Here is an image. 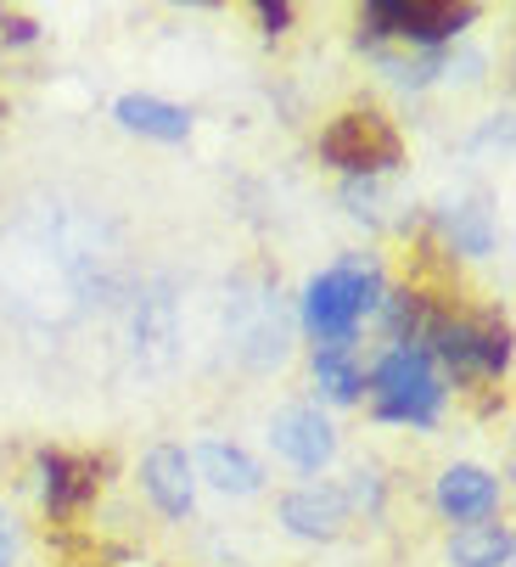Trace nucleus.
Segmentation results:
<instances>
[{"label":"nucleus","instance_id":"f257e3e1","mask_svg":"<svg viewBox=\"0 0 516 567\" xmlns=\"http://www.w3.org/2000/svg\"><path fill=\"white\" fill-rule=\"evenodd\" d=\"M382 270L376 259L365 254H349L342 265L320 270L309 287H303V327L320 349H349L354 332H360V320L382 303Z\"/></svg>","mask_w":516,"mask_h":567},{"label":"nucleus","instance_id":"f03ea898","mask_svg":"<svg viewBox=\"0 0 516 567\" xmlns=\"http://www.w3.org/2000/svg\"><path fill=\"white\" fill-rule=\"evenodd\" d=\"M371 393H376V416L404 422V427H433L444 411V382H438L433 360H426V349L382 354V365L371 371Z\"/></svg>","mask_w":516,"mask_h":567},{"label":"nucleus","instance_id":"7ed1b4c3","mask_svg":"<svg viewBox=\"0 0 516 567\" xmlns=\"http://www.w3.org/2000/svg\"><path fill=\"white\" fill-rule=\"evenodd\" d=\"M230 338H236V354L252 365V371H270L287 360V343H292V315L281 309V292L270 281H241L230 309Z\"/></svg>","mask_w":516,"mask_h":567},{"label":"nucleus","instance_id":"20e7f679","mask_svg":"<svg viewBox=\"0 0 516 567\" xmlns=\"http://www.w3.org/2000/svg\"><path fill=\"white\" fill-rule=\"evenodd\" d=\"M320 152L331 157L337 169H349V175H382L388 164H399V141L382 118H365V113H349V118H337L320 141Z\"/></svg>","mask_w":516,"mask_h":567},{"label":"nucleus","instance_id":"39448f33","mask_svg":"<svg viewBox=\"0 0 516 567\" xmlns=\"http://www.w3.org/2000/svg\"><path fill=\"white\" fill-rule=\"evenodd\" d=\"M365 23H371V34H388V40L438 45L472 23V7H421V0L415 7H399V0H376V7H365Z\"/></svg>","mask_w":516,"mask_h":567},{"label":"nucleus","instance_id":"423d86ee","mask_svg":"<svg viewBox=\"0 0 516 567\" xmlns=\"http://www.w3.org/2000/svg\"><path fill=\"white\" fill-rule=\"evenodd\" d=\"M270 444L298 472H320L337 455V427L314 411V404H287V411H276V422H270Z\"/></svg>","mask_w":516,"mask_h":567},{"label":"nucleus","instance_id":"0eeeda50","mask_svg":"<svg viewBox=\"0 0 516 567\" xmlns=\"http://www.w3.org/2000/svg\"><path fill=\"white\" fill-rule=\"evenodd\" d=\"M141 483L163 517H186L197 506V472H192V455L175 450V444H157L146 461H141Z\"/></svg>","mask_w":516,"mask_h":567},{"label":"nucleus","instance_id":"6e6552de","mask_svg":"<svg viewBox=\"0 0 516 567\" xmlns=\"http://www.w3.org/2000/svg\"><path fill=\"white\" fill-rule=\"evenodd\" d=\"M281 523L298 539H337L342 523H349V501H342V489H331V483H303V489H292L281 501Z\"/></svg>","mask_w":516,"mask_h":567},{"label":"nucleus","instance_id":"1a4fd4ad","mask_svg":"<svg viewBox=\"0 0 516 567\" xmlns=\"http://www.w3.org/2000/svg\"><path fill=\"white\" fill-rule=\"evenodd\" d=\"M438 512L444 517H455V523H483L494 506H499V483H494V472H483V466H444V477H438Z\"/></svg>","mask_w":516,"mask_h":567},{"label":"nucleus","instance_id":"9d476101","mask_svg":"<svg viewBox=\"0 0 516 567\" xmlns=\"http://www.w3.org/2000/svg\"><path fill=\"white\" fill-rule=\"evenodd\" d=\"M192 472H197V477H208L219 495H236V501H247V495H258V489H265V466H258L247 450H236V444H219V439L197 444V455H192Z\"/></svg>","mask_w":516,"mask_h":567},{"label":"nucleus","instance_id":"9b49d317","mask_svg":"<svg viewBox=\"0 0 516 567\" xmlns=\"http://www.w3.org/2000/svg\"><path fill=\"white\" fill-rule=\"evenodd\" d=\"M438 354L461 377H494L510 360L505 332H477V327H438Z\"/></svg>","mask_w":516,"mask_h":567},{"label":"nucleus","instance_id":"f8f14e48","mask_svg":"<svg viewBox=\"0 0 516 567\" xmlns=\"http://www.w3.org/2000/svg\"><path fill=\"white\" fill-rule=\"evenodd\" d=\"M135 354L146 365H168V354H175V298L163 281H152L135 303Z\"/></svg>","mask_w":516,"mask_h":567},{"label":"nucleus","instance_id":"ddd939ff","mask_svg":"<svg viewBox=\"0 0 516 567\" xmlns=\"http://www.w3.org/2000/svg\"><path fill=\"white\" fill-rule=\"evenodd\" d=\"M118 124L135 130V135H152V141H186L192 135V113L175 107V102H157V96H118Z\"/></svg>","mask_w":516,"mask_h":567},{"label":"nucleus","instance_id":"4468645a","mask_svg":"<svg viewBox=\"0 0 516 567\" xmlns=\"http://www.w3.org/2000/svg\"><path fill=\"white\" fill-rule=\"evenodd\" d=\"M510 550H516V539H510V528L505 523H461L455 528V539H450V561L455 567H510Z\"/></svg>","mask_w":516,"mask_h":567},{"label":"nucleus","instance_id":"2eb2a0df","mask_svg":"<svg viewBox=\"0 0 516 567\" xmlns=\"http://www.w3.org/2000/svg\"><path fill=\"white\" fill-rule=\"evenodd\" d=\"M444 230H450L455 248H461V254H472V259L494 254V219H488V208H483L477 197L450 203V208H444Z\"/></svg>","mask_w":516,"mask_h":567},{"label":"nucleus","instance_id":"dca6fc26","mask_svg":"<svg viewBox=\"0 0 516 567\" xmlns=\"http://www.w3.org/2000/svg\"><path fill=\"white\" fill-rule=\"evenodd\" d=\"M314 382L331 404H354L360 388H365V371L354 365L349 349H314Z\"/></svg>","mask_w":516,"mask_h":567},{"label":"nucleus","instance_id":"f3484780","mask_svg":"<svg viewBox=\"0 0 516 567\" xmlns=\"http://www.w3.org/2000/svg\"><path fill=\"white\" fill-rule=\"evenodd\" d=\"M40 472H45V501H51L56 512H68L84 489H91V483L73 472V461H62V455H40Z\"/></svg>","mask_w":516,"mask_h":567},{"label":"nucleus","instance_id":"a211bd4d","mask_svg":"<svg viewBox=\"0 0 516 567\" xmlns=\"http://www.w3.org/2000/svg\"><path fill=\"white\" fill-rule=\"evenodd\" d=\"M342 203H349V214L354 219H382V186L371 181V175H349V186H342Z\"/></svg>","mask_w":516,"mask_h":567},{"label":"nucleus","instance_id":"6ab92c4d","mask_svg":"<svg viewBox=\"0 0 516 567\" xmlns=\"http://www.w3.org/2000/svg\"><path fill=\"white\" fill-rule=\"evenodd\" d=\"M342 501H349V506H382V483H376V472H354V489L349 495H342Z\"/></svg>","mask_w":516,"mask_h":567},{"label":"nucleus","instance_id":"aec40b11","mask_svg":"<svg viewBox=\"0 0 516 567\" xmlns=\"http://www.w3.org/2000/svg\"><path fill=\"white\" fill-rule=\"evenodd\" d=\"M258 18H265V29H270V34H281V29L292 23V12H287V7H270V0L258 7Z\"/></svg>","mask_w":516,"mask_h":567},{"label":"nucleus","instance_id":"412c9836","mask_svg":"<svg viewBox=\"0 0 516 567\" xmlns=\"http://www.w3.org/2000/svg\"><path fill=\"white\" fill-rule=\"evenodd\" d=\"M7 40H12V45H29V40H34V23H29V18H12V23H7Z\"/></svg>","mask_w":516,"mask_h":567},{"label":"nucleus","instance_id":"4be33fe9","mask_svg":"<svg viewBox=\"0 0 516 567\" xmlns=\"http://www.w3.org/2000/svg\"><path fill=\"white\" fill-rule=\"evenodd\" d=\"M0 567H7V539H0Z\"/></svg>","mask_w":516,"mask_h":567}]
</instances>
